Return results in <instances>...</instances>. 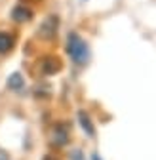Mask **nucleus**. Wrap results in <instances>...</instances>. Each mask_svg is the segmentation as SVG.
<instances>
[{"instance_id": "9d476101", "label": "nucleus", "mask_w": 156, "mask_h": 160, "mask_svg": "<svg viewBox=\"0 0 156 160\" xmlns=\"http://www.w3.org/2000/svg\"><path fill=\"white\" fill-rule=\"evenodd\" d=\"M67 160H88V156H86L84 149H80V147H69Z\"/></svg>"}, {"instance_id": "9b49d317", "label": "nucleus", "mask_w": 156, "mask_h": 160, "mask_svg": "<svg viewBox=\"0 0 156 160\" xmlns=\"http://www.w3.org/2000/svg\"><path fill=\"white\" fill-rule=\"evenodd\" d=\"M42 160H63V158L57 154V151H50V152H46V154L42 156Z\"/></svg>"}, {"instance_id": "423d86ee", "label": "nucleus", "mask_w": 156, "mask_h": 160, "mask_svg": "<svg viewBox=\"0 0 156 160\" xmlns=\"http://www.w3.org/2000/svg\"><path fill=\"white\" fill-rule=\"evenodd\" d=\"M76 124H78L80 132L88 139L93 141V139L97 137V126H95V122H93V118H91L88 109H76Z\"/></svg>"}, {"instance_id": "0eeeda50", "label": "nucleus", "mask_w": 156, "mask_h": 160, "mask_svg": "<svg viewBox=\"0 0 156 160\" xmlns=\"http://www.w3.org/2000/svg\"><path fill=\"white\" fill-rule=\"evenodd\" d=\"M6 90L15 93V95H23L27 93V76L21 71H13L6 78Z\"/></svg>"}, {"instance_id": "ddd939ff", "label": "nucleus", "mask_w": 156, "mask_h": 160, "mask_svg": "<svg viewBox=\"0 0 156 160\" xmlns=\"http://www.w3.org/2000/svg\"><path fill=\"white\" fill-rule=\"evenodd\" d=\"M88 160H103L101 158V154L97 152V151H93V152H90V156H88Z\"/></svg>"}, {"instance_id": "f03ea898", "label": "nucleus", "mask_w": 156, "mask_h": 160, "mask_svg": "<svg viewBox=\"0 0 156 160\" xmlns=\"http://www.w3.org/2000/svg\"><path fill=\"white\" fill-rule=\"evenodd\" d=\"M46 139L51 151H65L71 147V139H72V126L67 120H53L48 126Z\"/></svg>"}, {"instance_id": "f8f14e48", "label": "nucleus", "mask_w": 156, "mask_h": 160, "mask_svg": "<svg viewBox=\"0 0 156 160\" xmlns=\"http://www.w3.org/2000/svg\"><path fill=\"white\" fill-rule=\"evenodd\" d=\"M0 160H12L10 152H8V151H4V149H0Z\"/></svg>"}, {"instance_id": "4468645a", "label": "nucleus", "mask_w": 156, "mask_h": 160, "mask_svg": "<svg viewBox=\"0 0 156 160\" xmlns=\"http://www.w3.org/2000/svg\"><path fill=\"white\" fill-rule=\"evenodd\" d=\"M80 2H86V0H80Z\"/></svg>"}, {"instance_id": "20e7f679", "label": "nucleus", "mask_w": 156, "mask_h": 160, "mask_svg": "<svg viewBox=\"0 0 156 160\" xmlns=\"http://www.w3.org/2000/svg\"><path fill=\"white\" fill-rule=\"evenodd\" d=\"M36 69H38V74L42 78L57 76V74L63 72L65 61H63V57L57 55V53H44L36 59Z\"/></svg>"}, {"instance_id": "1a4fd4ad", "label": "nucleus", "mask_w": 156, "mask_h": 160, "mask_svg": "<svg viewBox=\"0 0 156 160\" xmlns=\"http://www.w3.org/2000/svg\"><path fill=\"white\" fill-rule=\"evenodd\" d=\"M31 93L34 95V99L46 101V99H51V95H53V88H51V84L48 82L46 78H42V80H38V82L31 88Z\"/></svg>"}, {"instance_id": "6e6552de", "label": "nucleus", "mask_w": 156, "mask_h": 160, "mask_svg": "<svg viewBox=\"0 0 156 160\" xmlns=\"http://www.w3.org/2000/svg\"><path fill=\"white\" fill-rule=\"evenodd\" d=\"M17 32L12 29H0V57L10 55L15 48H17Z\"/></svg>"}, {"instance_id": "f257e3e1", "label": "nucleus", "mask_w": 156, "mask_h": 160, "mask_svg": "<svg viewBox=\"0 0 156 160\" xmlns=\"http://www.w3.org/2000/svg\"><path fill=\"white\" fill-rule=\"evenodd\" d=\"M65 53L74 67H86L90 63V44L78 31H69L65 36Z\"/></svg>"}, {"instance_id": "39448f33", "label": "nucleus", "mask_w": 156, "mask_h": 160, "mask_svg": "<svg viewBox=\"0 0 156 160\" xmlns=\"http://www.w3.org/2000/svg\"><path fill=\"white\" fill-rule=\"evenodd\" d=\"M10 21L13 23V25H17V27H23V25H29V23H32L34 21V17H36V13H34V10H32V6L31 4H25V2H17V4H13L12 6V10H10Z\"/></svg>"}, {"instance_id": "7ed1b4c3", "label": "nucleus", "mask_w": 156, "mask_h": 160, "mask_svg": "<svg viewBox=\"0 0 156 160\" xmlns=\"http://www.w3.org/2000/svg\"><path fill=\"white\" fill-rule=\"evenodd\" d=\"M59 29H61V15L59 13H48L36 27V38L44 44H53L59 38Z\"/></svg>"}]
</instances>
